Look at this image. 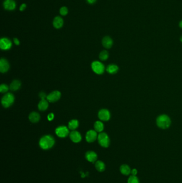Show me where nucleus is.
Listing matches in <instances>:
<instances>
[{
    "instance_id": "f257e3e1",
    "label": "nucleus",
    "mask_w": 182,
    "mask_h": 183,
    "mask_svg": "<svg viewBox=\"0 0 182 183\" xmlns=\"http://www.w3.org/2000/svg\"><path fill=\"white\" fill-rule=\"evenodd\" d=\"M54 138L50 135H46L42 136L39 141V145L40 147L44 149L47 150L52 148L54 145Z\"/></svg>"
},
{
    "instance_id": "f03ea898",
    "label": "nucleus",
    "mask_w": 182,
    "mask_h": 183,
    "mask_svg": "<svg viewBox=\"0 0 182 183\" xmlns=\"http://www.w3.org/2000/svg\"><path fill=\"white\" fill-rule=\"evenodd\" d=\"M156 123L159 128L161 129H168L171 126V118L168 115L163 114L157 117Z\"/></svg>"
},
{
    "instance_id": "7ed1b4c3",
    "label": "nucleus",
    "mask_w": 182,
    "mask_h": 183,
    "mask_svg": "<svg viewBox=\"0 0 182 183\" xmlns=\"http://www.w3.org/2000/svg\"><path fill=\"white\" fill-rule=\"evenodd\" d=\"M98 143L101 147L107 148L110 144V139L109 136L106 133L101 132L98 136Z\"/></svg>"
},
{
    "instance_id": "20e7f679",
    "label": "nucleus",
    "mask_w": 182,
    "mask_h": 183,
    "mask_svg": "<svg viewBox=\"0 0 182 183\" xmlns=\"http://www.w3.org/2000/svg\"><path fill=\"white\" fill-rule=\"evenodd\" d=\"M14 101H15L14 95L11 93H8L5 94L3 97H2L1 103L2 105L3 106V107L7 108L12 105Z\"/></svg>"
},
{
    "instance_id": "39448f33",
    "label": "nucleus",
    "mask_w": 182,
    "mask_h": 183,
    "mask_svg": "<svg viewBox=\"0 0 182 183\" xmlns=\"http://www.w3.org/2000/svg\"><path fill=\"white\" fill-rule=\"evenodd\" d=\"M91 68L96 74H101L104 73L105 66L104 64L99 61H94L91 64Z\"/></svg>"
},
{
    "instance_id": "423d86ee",
    "label": "nucleus",
    "mask_w": 182,
    "mask_h": 183,
    "mask_svg": "<svg viewBox=\"0 0 182 183\" xmlns=\"http://www.w3.org/2000/svg\"><path fill=\"white\" fill-rule=\"evenodd\" d=\"M56 134L60 138H65L69 134V129L65 126H60L57 128L55 130Z\"/></svg>"
},
{
    "instance_id": "0eeeda50",
    "label": "nucleus",
    "mask_w": 182,
    "mask_h": 183,
    "mask_svg": "<svg viewBox=\"0 0 182 183\" xmlns=\"http://www.w3.org/2000/svg\"><path fill=\"white\" fill-rule=\"evenodd\" d=\"M61 97V93L58 90H54L47 95V100L49 102H55Z\"/></svg>"
},
{
    "instance_id": "6e6552de",
    "label": "nucleus",
    "mask_w": 182,
    "mask_h": 183,
    "mask_svg": "<svg viewBox=\"0 0 182 183\" xmlns=\"http://www.w3.org/2000/svg\"><path fill=\"white\" fill-rule=\"evenodd\" d=\"M12 47V42L10 39L3 38L0 40V48L1 49L7 51L10 49Z\"/></svg>"
},
{
    "instance_id": "1a4fd4ad",
    "label": "nucleus",
    "mask_w": 182,
    "mask_h": 183,
    "mask_svg": "<svg viewBox=\"0 0 182 183\" xmlns=\"http://www.w3.org/2000/svg\"><path fill=\"white\" fill-rule=\"evenodd\" d=\"M98 138L97 132L95 130H89L88 131L85 135V139L87 142L89 143L93 142L95 140H96Z\"/></svg>"
},
{
    "instance_id": "9d476101",
    "label": "nucleus",
    "mask_w": 182,
    "mask_h": 183,
    "mask_svg": "<svg viewBox=\"0 0 182 183\" xmlns=\"http://www.w3.org/2000/svg\"><path fill=\"white\" fill-rule=\"evenodd\" d=\"M98 116L102 121H108L111 118V114L107 109H102L99 110Z\"/></svg>"
},
{
    "instance_id": "9b49d317",
    "label": "nucleus",
    "mask_w": 182,
    "mask_h": 183,
    "mask_svg": "<svg viewBox=\"0 0 182 183\" xmlns=\"http://www.w3.org/2000/svg\"><path fill=\"white\" fill-rule=\"evenodd\" d=\"M3 7L5 10L12 11L16 9V2L14 0H5L3 2Z\"/></svg>"
},
{
    "instance_id": "f8f14e48",
    "label": "nucleus",
    "mask_w": 182,
    "mask_h": 183,
    "mask_svg": "<svg viewBox=\"0 0 182 183\" xmlns=\"http://www.w3.org/2000/svg\"><path fill=\"white\" fill-rule=\"evenodd\" d=\"M70 138L74 143H78L81 141L82 136L81 134L78 131L73 130L70 133Z\"/></svg>"
},
{
    "instance_id": "ddd939ff",
    "label": "nucleus",
    "mask_w": 182,
    "mask_h": 183,
    "mask_svg": "<svg viewBox=\"0 0 182 183\" xmlns=\"http://www.w3.org/2000/svg\"><path fill=\"white\" fill-rule=\"evenodd\" d=\"M85 159L91 163H94L97 161V154L93 151H88L85 153Z\"/></svg>"
},
{
    "instance_id": "4468645a",
    "label": "nucleus",
    "mask_w": 182,
    "mask_h": 183,
    "mask_svg": "<svg viewBox=\"0 0 182 183\" xmlns=\"http://www.w3.org/2000/svg\"><path fill=\"white\" fill-rule=\"evenodd\" d=\"M10 68L9 63L8 61L5 59H1L0 60V71L2 73L7 72Z\"/></svg>"
},
{
    "instance_id": "2eb2a0df",
    "label": "nucleus",
    "mask_w": 182,
    "mask_h": 183,
    "mask_svg": "<svg viewBox=\"0 0 182 183\" xmlns=\"http://www.w3.org/2000/svg\"><path fill=\"white\" fill-rule=\"evenodd\" d=\"M113 41L110 36H106L102 39V45L104 48L106 49H109L112 47Z\"/></svg>"
},
{
    "instance_id": "dca6fc26",
    "label": "nucleus",
    "mask_w": 182,
    "mask_h": 183,
    "mask_svg": "<svg viewBox=\"0 0 182 183\" xmlns=\"http://www.w3.org/2000/svg\"><path fill=\"white\" fill-rule=\"evenodd\" d=\"M64 25V20L60 16H56L53 20V26L56 29H59Z\"/></svg>"
},
{
    "instance_id": "f3484780",
    "label": "nucleus",
    "mask_w": 182,
    "mask_h": 183,
    "mask_svg": "<svg viewBox=\"0 0 182 183\" xmlns=\"http://www.w3.org/2000/svg\"><path fill=\"white\" fill-rule=\"evenodd\" d=\"M29 120L33 123H38L40 120V115L37 112H32L29 115Z\"/></svg>"
},
{
    "instance_id": "a211bd4d",
    "label": "nucleus",
    "mask_w": 182,
    "mask_h": 183,
    "mask_svg": "<svg viewBox=\"0 0 182 183\" xmlns=\"http://www.w3.org/2000/svg\"><path fill=\"white\" fill-rule=\"evenodd\" d=\"M121 173L125 176H128L131 174L132 170L129 166L127 164H123L122 165L120 168Z\"/></svg>"
},
{
    "instance_id": "6ab92c4d",
    "label": "nucleus",
    "mask_w": 182,
    "mask_h": 183,
    "mask_svg": "<svg viewBox=\"0 0 182 183\" xmlns=\"http://www.w3.org/2000/svg\"><path fill=\"white\" fill-rule=\"evenodd\" d=\"M106 71L109 74H116L119 71V67L116 64H109L107 67Z\"/></svg>"
},
{
    "instance_id": "aec40b11",
    "label": "nucleus",
    "mask_w": 182,
    "mask_h": 183,
    "mask_svg": "<svg viewBox=\"0 0 182 183\" xmlns=\"http://www.w3.org/2000/svg\"><path fill=\"white\" fill-rule=\"evenodd\" d=\"M49 106L48 101L46 99H42L41 100L38 105V108L41 111H45L46 110Z\"/></svg>"
},
{
    "instance_id": "412c9836",
    "label": "nucleus",
    "mask_w": 182,
    "mask_h": 183,
    "mask_svg": "<svg viewBox=\"0 0 182 183\" xmlns=\"http://www.w3.org/2000/svg\"><path fill=\"white\" fill-rule=\"evenodd\" d=\"M20 86H21V82L19 80H15L12 81L11 83L10 86V89L12 91H16L19 89Z\"/></svg>"
},
{
    "instance_id": "4be33fe9",
    "label": "nucleus",
    "mask_w": 182,
    "mask_h": 183,
    "mask_svg": "<svg viewBox=\"0 0 182 183\" xmlns=\"http://www.w3.org/2000/svg\"><path fill=\"white\" fill-rule=\"evenodd\" d=\"M94 128H95V130L97 132L101 133L103 131L104 126L103 123L101 122L96 121L94 124Z\"/></svg>"
},
{
    "instance_id": "5701e85b",
    "label": "nucleus",
    "mask_w": 182,
    "mask_h": 183,
    "mask_svg": "<svg viewBox=\"0 0 182 183\" xmlns=\"http://www.w3.org/2000/svg\"><path fill=\"white\" fill-rule=\"evenodd\" d=\"M95 167L98 172H104L105 170V164L103 161H97L95 162Z\"/></svg>"
},
{
    "instance_id": "b1692460",
    "label": "nucleus",
    "mask_w": 182,
    "mask_h": 183,
    "mask_svg": "<svg viewBox=\"0 0 182 183\" xmlns=\"http://www.w3.org/2000/svg\"><path fill=\"white\" fill-rule=\"evenodd\" d=\"M79 121L77 120H72L69 123V128L72 130H75L77 129L79 126Z\"/></svg>"
},
{
    "instance_id": "393cba45",
    "label": "nucleus",
    "mask_w": 182,
    "mask_h": 183,
    "mask_svg": "<svg viewBox=\"0 0 182 183\" xmlns=\"http://www.w3.org/2000/svg\"><path fill=\"white\" fill-rule=\"evenodd\" d=\"M109 53L106 51H101L99 54V59L101 61H106L109 58Z\"/></svg>"
},
{
    "instance_id": "a878e982",
    "label": "nucleus",
    "mask_w": 182,
    "mask_h": 183,
    "mask_svg": "<svg viewBox=\"0 0 182 183\" xmlns=\"http://www.w3.org/2000/svg\"><path fill=\"white\" fill-rule=\"evenodd\" d=\"M128 183H140V181L136 176L132 175L128 178Z\"/></svg>"
},
{
    "instance_id": "bb28decb",
    "label": "nucleus",
    "mask_w": 182,
    "mask_h": 183,
    "mask_svg": "<svg viewBox=\"0 0 182 183\" xmlns=\"http://www.w3.org/2000/svg\"><path fill=\"white\" fill-rule=\"evenodd\" d=\"M59 13L62 16H65L67 15L69 13V10H68V8H67L66 7H61L60 10H59Z\"/></svg>"
},
{
    "instance_id": "cd10ccee",
    "label": "nucleus",
    "mask_w": 182,
    "mask_h": 183,
    "mask_svg": "<svg viewBox=\"0 0 182 183\" xmlns=\"http://www.w3.org/2000/svg\"><path fill=\"white\" fill-rule=\"evenodd\" d=\"M9 90V87L6 84H3L0 86V92L2 93H7Z\"/></svg>"
},
{
    "instance_id": "c85d7f7f",
    "label": "nucleus",
    "mask_w": 182,
    "mask_h": 183,
    "mask_svg": "<svg viewBox=\"0 0 182 183\" xmlns=\"http://www.w3.org/2000/svg\"><path fill=\"white\" fill-rule=\"evenodd\" d=\"M39 97L41 99V100H42V99H47V95H46V94L44 92H43L40 93Z\"/></svg>"
},
{
    "instance_id": "c756f323",
    "label": "nucleus",
    "mask_w": 182,
    "mask_h": 183,
    "mask_svg": "<svg viewBox=\"0 0 182 183\" xmlns=\"http://www.w3.org/2000/svg\"><path fill=\"white\" fill-rule=\"evenodd\" d=\"M54 114L53 113H49V114L48 115V117H47V118H48V121H51L54 120Z\"/></svg>"
},
{
    "instance_id": "7c9ffc66",
    "label": "nucleus",
    "mask_w": 182,
    "mask_h": 183,
    "mask_svg": "<svg viewBox=\"0 0 182 183\" xmlns=\"http://www.w3.org/2000/svg\"><path fill=\"white\" fill-rule=\"evenodd\" d=\"M27 7V5L25 3H23L20 6L19 10L20 11H23Z\"/></svg>"
},
{
    "instance_id": "2f4dec72",
    "label": "nucleus",
    "mask_w": 182,
    "mask_h": 183,
    "mask_svg": "<svg viewBox=\"0 0 182 183\" xmlns=\"http://www.w3.org/2000/svg\"><path fill=\"white\" fill-rule=\"evenodd\" d=\"M13 42H14V43L15 44L17 45V46H18V45H19L20 44V41L19 40H18V38H15L14 39H13Z\"/></svg>"
},
{
    "instance_id": "473e14b6",
    "label": "nucleus",
    "mask_w": 182,
    "mask_h": 183,
    "mask_svg": "<svg viewBox=\"0 0 182 183\" xmlns=\"http://www.w3.org/2000/svg\"><path fill=\"white\" fill-rule=\"evenodd\" d=\"M131 174H132V176H136V175L137 174V169H133L132 170Z\"/></svg>"
},
{
    "instance_id": "72a5a7b5",
    "label": "nucleus",
    "mask_w": 182,
    "mask_h": 183,
    "mask_svg": "<svg viewBox=\"0 0 182 183\" xmlns=\"http://www.w3.org/2000/svg\"><path fill=\"white\" fill-rule=\"evenodd\" d=\"M96 1L97 0H87V2L89 3V4H93V3H95L96 2Z\"/></svg>"
},
{
    "instance_id": "f704fd0d",
    "label": "nucleus",
    "mask_w": 182,
    "mask_h": 183,
    "mask_svg": "<svg viewBox=\"0 0 182 183\" xmlns=\"http://www.w3.org/2000/svg\"><path fill=\"white\" fill-rule=\"evenodd\" d=\"M179 27L182 29V20H181L179 23Z\"/></svg>"
},
{
    "instance_id": "c9c22d12",
    "label": "nucleus",
    "mask_w": 182,
    "mask_h": 183,
    "mask_svg": "<svg viewBox=\"0 0 182 183\" xmlns=\"http://www.w3.org/2000/svg\"><path fill=\"white\" fill-rule=\"evenodd\" d=\"M180 41H181V42H182V35L181 36V38H180Z\"/></svg>"
}]
</instances>
